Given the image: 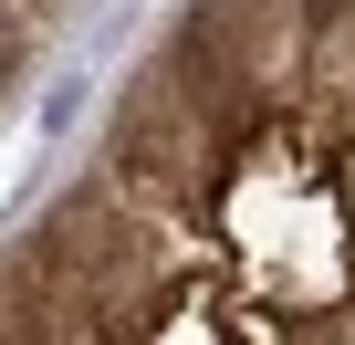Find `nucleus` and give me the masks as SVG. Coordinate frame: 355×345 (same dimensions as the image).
Wrapping results in <instances>:
<instances>
[{
    "mask_svg": "<svg viewBox=\"0 0 355 345\" xmlns=\"http://www.w3.org/2000/svg\"><path fill=\"white\" fill-rule=\"evenodd\" d=\"M199 146H209V126L189 115V94H178V84H167V63H157V74L136 84L125 126H115V178H125L136 199H189Z\"/></svg>",
    "mask_w": 355,
    "mask_h": 345,
    "instance_id": "nucleus-2",
    "label": "nucleus"
},
{
    "mask_svg": "<svg viewBox=\"0 0 355 345\" xmlns=\"http://www.w3.org/2000/svg\"><path fill=\"white\" fill-rule=\"evenodd\" d=\"M293 11H303V22H324V32H334V22H355V0H293Z\"/></svg>",
    "mask_w": 355,
    "mask_h": 345,
    "instance_id": "nucleus-5",
    "label": "nucleus"
},
{
    "mask_svg": "<svg viewBox=\"0 0 355 345\" xmlns=\"http://www.w3.org/2000/svg\"><path fill=\"white\" fill-rule=\"evenodd\" d=\"M21 53H32V42H21V22H11V11H0V84H11V74H21Z\"/></svg>",
    "mask_w": 355,
    "mask_h": 345,
    "instance_id": "nucleus-3",
    "label": "nucleus"
},
{
    "mask_svg": "<svg viewBox=\"0 0 355 345\" xmlns=\"http://www.w3.org/2000/svg\"><path fill=\"white\" fill-rule=\"evenodd\" d=\"M293 345H355V324H334V314H313V324H303Z\"/></svg>",
    "mask_w": 355,
    "mask_h": 345,
    "instance_id": "nucleus-4",
    "label": "nucleus"
},
{
    "mask_svg": "<svg viewBox=\"0 0 355 345\" xmlns=\"http://www.w3.org/2000/svg\"><path fill=\"white\" fill-rule=\"evenodd\" d=\"M32 262H42V283L63 293V314H73V335L115 303V293H136V230H125V210L105 199V189H84V199H63L42 230H32Z\"/></svg>",
    "mask_w": 355,
    "mask_h": 345,
    "instance_id": "nucleus-1",
    "label": "nucleus"
}]
</instances>
